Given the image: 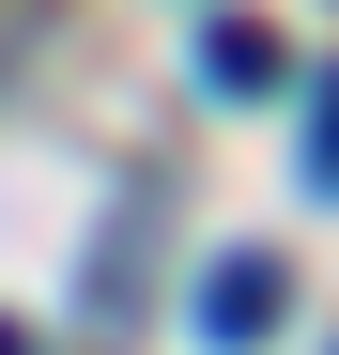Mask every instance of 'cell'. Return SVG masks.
I'll use <instances>...</instances> for the list:
<instances>
[{
	"mask_svg": "<svg viewBox=\"0 0 339 355\" xmlns=\"http://www.w3.org/2000/svg\"><path fill=\"white\" fill-rule=\"evenodd\" d=\"M277 324H293V263H277V248H216V278H201V340L247 355V340H277Z\"/></svg>",
	"mask_w": 339,
	"mask_h": 355,
	"instance_id": "1",
	"label": "cell"
},
{
	"mask_svg": "<svg viewBox=\"0 0 339 355\" xmlns=\"http://www.w3.org/2000/svg\"><path fill=\"white\" fill-rule=\"evenodd\" d=\"M0 355H31V324H0Z\"/></svg>",
	"mask_w": 339,
	"mask_h": 355,
	"instance_id": "4",
	"label": "cell"
},
{
	"mask_svg": "<svg viewBox=\"0 0 339 355\" xmlns=\"http://www.w3.org/2000/svg\"><path fill=\"white\" fill-rule=\"evenodd\" d=\"M309 186H324V201H339V62H324V78H309Z\"/></svg>",
	"mask_w": 339,
	"mask_h": 355,
	"instance_id": "3",
	"label": "cell"
},
{
	"mask_svg": "<svg viewBox=\"0 0 339 355\" xmlns=\"http://www.w3.org/2000/svg\"><path fill=\"white\" fill-rule=\"evenodd\" d=\"M201 78H216V93H277V78H293V46H277L262 16H216V31H201Z\"/></svg>",
	"mask_w": 339,
	"mask_h": 355,
	"instance_id": "2",
	"label": "cell"
}]
</instances>
